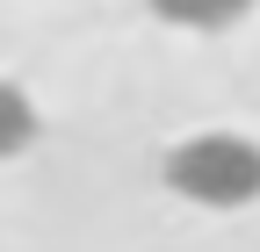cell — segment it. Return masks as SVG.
<instances>
[{"mask_svg": "<svg viewBox=\"0 0 260 252\" xmlns=\"http://www.w3.org/2000/svg\"><path fill=\"white\" fill-rule=\"evenodd\" d=\"M145 15L167 29H188V36H217V29H239L253 15V0H145Z\"/></svg>", "mask_w": 260, "mask_h": 252, "instance_id": "obj_2", "label": "cell"}, {"mask_svg": "<svg viewBox=\"0 0 260 252\" xmlns=\"http://www.w3.org/2000/svg\"><path fill=\"white\" fill-rule=\"evenodd\" d=\"M29 144H37V101H29L15 79H0V159H15Z\"/></svg>", "mask_w": 260, "mask_h": 252, "instance_id": "obj_3", "label": "cell"}, {"mask_svg": "<svg viewBox=\"0 0 260 252\" xmlns=\"http://www.w3.org/2000/svg\"><path fill=\"white\" fill-rule=\"evenodd\" d=\"M159 173L195 209H253L260 202V144L246 130H195L167 151Z\"/></svg>", "mask_w": 260, "mask_h": 252, "instance_id": "obj_1", "label": "cell"}]
</instances>
